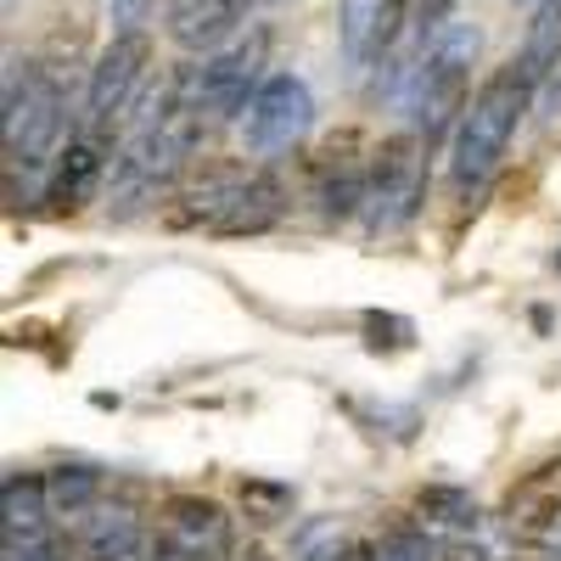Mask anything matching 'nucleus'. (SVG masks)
I'll use <instances>...</instances> for the list:
<instances>
[{"label": "nucleus", "instance_id": "nucleus-13", "mask_svg": "<svg viewBox=\"0 0 561 561\" xmlns=\"http://www.w3.org/2000/svg\"><path fill=\"white\" fill-rule=\"evenodd\" d=\"M253 0H169L163 7V23H169V39L180 51H219V45L237 34V23L248 18Z\"/></svg>", "mask_w": 561, "mask_h": 561}, {"label": "nucleus", "instance_id": "nucleus-2", "mask_svg": "<svg viewBox=\"0 0 561 561\" xmlns=\"http://www.w3.org/2000/svg\"><path fill=\"white\" fill-rule=\"evenodd\" d=\"M534 90H539V79L511 57L505 68H494L478 84V96L466 102V113L455 124V152H449V185H455L460 203H472L494 180L511 135H517V124H523V113L534 102Z\"/></svg>", "mask_w": 561, "mask_h": 561}, {"label": "nucleus", "instance_id": "nucleus-25", "mask_svg": "<svg viewBox=\"0 0 561 561\" xmlns=\"http://www.w3.org/2000/svg\"><path fill=\"white\" fill-rule=\"evenodd\" d=\"M449 12H455V0H415L410 18H404V23H410V39H415V45H427L438 28H449V23H455Z\"/></svg>", "mask_w": 561, "mask_h": 561}, {"label": "nucleus", "instance_id": "nucleus-19", "mask_svg": "<svg viewBox=\"0 0 561 561\" xmlns=\"http://www.w3.org/2000/svg\"><path fill=\"white\" fill-rule=\"evenodd\" d=\"M0 505H7V539L51 528V494H45L39 472H12L7 483H0Z\"/></svg>", "mask_w": 561, "mask_h": 561}, {"label": "nucleus", "instance_id": "nucleus-17", "mask_svg": "<svg viewBox=\"0 0 561 561\" xmlns=\"http://www.w3.org/2000/svg\"><path fill=\"white\" fill-rule=\"evenodd\" d=\"M280 208H287V192H280V180L270 169H253L242 180L237 203H230V214L219 219L214 237H264V230L280 219Z\"/></svg>", "mask_w": 561, "mask_h": 561}, {"label": "nucleus", "instance_id": "nucleus-18", "mask_svg": "<svg viewBox=\"0 0 561 561\" xmlns=\"http://www.w3.org/2000/svg\"><path fill=\"white\" fill-rule=\"evenodd\" d=\"M415 528L421 534H444V539H460L478 528V505L466 489H449V483H433L415 494Z\"/></svg>", "mask_w": 561, "mask_h": 561}, {"label": "nucleus", "instance_id": "nucleus-8", "mask_svg": "<svg viewBox=\"0 0 561 561\" xmlns=\"http://www.w3.org/2000/svg\"><path fill=\"white\" fill-rule=\"evenodd\" d=\"M309 124H314L309 84L298 73H270L253 90L248 113H242V140H248L253 158H280V152H293L298 140L309 135Z\"/></svg>", "mask_w": 561, "mask_h": 561}, {"label": "nucleus", "instance_id": "nucleus-21", "mask_svg": "<svg viewBox=\"0 0 561 561\" xmlns=\"http://www.w3.org/2000/svg\"><path fill=\"white\" fill-rule=\"evenodd\" d=\"M45 494H51V517H84L102 500V472H90V466H57V472H45Z\"/></svg>", "mask_w": 561, "mask_h": 561}, {"label": "nucleus", "instance_id": "nucleus-6", "mask_svg": "<svg viewBox=\"0 0 561 561\" xmlns=\"http://www.w3.org/2000/svg\"><path fill=\"white\" fill-rule=\"evenodd\" d=\"M421 203H427V140L415 129H399L370 152L359 219L370 237H393L421 214Z\"/></svg>", "mask_w": 561, "mask_h": 561}, {"label": "nucleus", "instance_id": "nucleus-4", "mask_svg": "<svg viewBox=\"0 0 561 561\" xmlns=\"http://www.w3.org/2000/svg\"><path fill=\"white\" fill-rule=\"evenodd\" d=\"M264 68H270V28H248L237 39H225L219 51H208L203 62H185L174 73V96L208 129V124H225V118L248 113L253 90L270 79Z\"/></svg>", "mask_w": 561, "mask_h": 561}, {"label": "nucleus", "instance_id": "nucleus-14", "mask_svg": "<svg viewBox=\"0 0 561 561\" xmlns=\"http://www.w3.org/2000/svg\"><path fill=\"white\" fill-rule=\"evenodd\" d=\"M253 169H237V163H214L203 169L192 185H180L174 203H169V225L174 230H219V219L230 214V203H237L242 180Z\"/></svg>", "mask_w": 561, "mask_h": 561}, {"label": "nucleus", "instance_id": "nucleus-7", "mask_svg": "<svg viewBox=\"0 0 561 561\" xmlns=\"http://www.w3.org/2000/svg\"><path fill=\"white\" fill-rule=\"evenodd\" d=\"M147 68H152V39L140 28H118L113 45L96 57V68H90L79 135L107 147L113 129H124L135 118V102H140V90H147Z\"/></svg>", "mask_w": 561, "mask_h": 561}, {"label": "nucleus", "instance_id": "nucleus-26", "mask_svg": "<svg viewBox=\"0 0 561 561\" xmlns=\"http://www.w3.org/2000/svg\"><path fill=\"white\" fill-rule=\"evenodd\" d=\"M444 561H489V550L472 534H460V539H444Z\"/></svg>", "mask_w": 561, "mask_h": 561}, {"label": "nucleus", "instance_id": "nucleus-16", "mask_svg": "<svg viewBox=\"0 0 561 561\" xmlns=\"http://www.w3.org/2000/svg\"><path fill=\"white\" fill-rule=\"evenodd\" d=\"M84 561H152V528L135 505H96L84 523Z\"/></svg>", "mask_w": 561, "mask_h": 561}, {"label": "nucleus", "instance_id": "nucleus-24", "mask_svg": "<svg viewBox=\"0 0 561 561\" xmlns=\"http://www.w3.org/2000/svg\"><path fill=\"white\" fill-rule=\"evenodd\" d=\"M7 561H73V545L57 528H39V534L7 539Z\"/></svg>", "mask_w": 561, "mask_h": 561}, {"label": "nucleus", "instance_id": "nucleus-27", "mask_svg": "<svg viewBox=\"0 0 561 561\" xmlns=\"http://www.w3.org/2000/svg\"><path fill=\"white\" fill-rule=\"evenodd\" d=\"M523 7H539V0H523Z\"/></svg>", "mask_w": 561, "mask_h": 561}, {"label": "nucleus", "instance_id": "nucleus-12", "mask_svg": "<svg viewBox=\"0 0 561 561\" xmlns=\"http://www.w3.org/2000/svg\"><path fill=\"white\" fill-rule=\"evenodd\" d=\"M107 147L102 140H90V135H68V147L57 152L51 163V180H45V203H51L57 214H79L90 197L102 192V180H107Z\"/></svg>", "mask_w": 561, "mask_h": 561}, {"label": "nucleus", "instance_id": "nucleus-20", "mask_svg": "<svg viewBox=\"0 0 561 561\" xmlns=\"http://www.w3.org/2000/svg\"><path fill=\"white\" fill-rule=\"evenodd\" d=\"M534 79H550V68H561V0H539L528 39H523V57H517Z\"/></svg>", "mask_w": 561, "mask_h": 561}, {"label": "nucleus", "instance_id": "nucleus-5", "mask_svg": "<svg viewBox=\"0 0 561 561\" xmlns=\"http://www.w3.org/2000/svg\"><path fill=\"white\" fill-rule=\"evenodd\" d=\"M62 135H68V84H62V73L45 57L12 62V73H7V163L12 169L57 163Z\"/></svg>", "mask_w": 561, "mask_h": 561}, {"label": "nucleus", "instance_id": "nucleus-11", "mask_svg": "<svg viewBox=\"0 0 561 561\" xmlns=\"http://www.w3.org/2000/svg\"><path fill=\"white\" fill-rule=\"evenodd\" d=\"M399 28H404V0H343L337 45H343L348 73H365V68H377L382 57H393Z\"/></svg>", "mask_w": 561, "mask_h": 561}, {"label": "nucleus", "instance_id": "nucleus-22", "mask_svg": "<svg viewBox=\"0 0 561 561\" xmlns=\"http://www.w3.org/2000/svg\"><path fill=\"white\" fill-rule=\"evenodd\" d=\"M242 505H248V517H259V523H280V517L293 511V489H287V483L248 478V483H242Z\"/></svg>", "mask_w": 561, "mask_h": 561}, {"label": "nucleus", "instance_id": "nucleus-9", "mask_svg": "<svg viewBox=\"0 0 561 561\" xmlns=\"http://www.w3.org/2000/svg\"><path fill=\"white\" fill-rule=\"evenodd\" d=\"M500 517L534 561H561V455L511 483Z\"/></svg>", "mask_w": 561, "mask_h": 561}, {"label": "nucleus", "instance_id": "nucleus-3", "mask_svg": "<svg viewBox=\"0 0 561 561\" xmlns=\"http://www.w3.org/2000/svg\"><path fill=\"white\" fill-rule=\"evenodd\" d=\"M478 51H483V34L472 23H449L438 28L427 45H415L410 62H404V113H410V129L433 140L460 124L466 113V90H472V68H478Z\"/></svg>", "mask_w": 561, "mask_h": 561}, {"label": "nucleus", "instance_id": "nucleus-15", "mask_svg": "<svg viewBox=\"0 0 561 561\" xmlns=\"http://www.w3.org/2000/svg\"><path fill=\"white\" fill-rule=\"evenodd\" d=\"M365 169H370V158H359L354 135H337L332 147H320V158H314V203H320L325 219L359 214V203H365Z\"/></svg>", "mask_w": 561, "mask_h": 561}, {"label": "nucleus", "instance_id": "nucleus-1", "mask_svg": "<svg viewBox=\"0 0 561 561\" xmlns=\"http://www.w3.org/2000/svg\"><path fill=\"white\" fill-rule=\"evenodd\" d=\"M197 140H203V124L180 107L174 96V79L152 96L147 113H135L129 135H124V147L113 152V174H107V203L118 219L140 214V208H152L158 197H169L180 174L192 169V152H197Z\"/></svg>", "mask_w": 561, "mask_h": 561}, {"label": "nucleus", "instance_id": "nucleus-23", "mask_svg": "<svg viewBox=\"0 0 561 561\" xmlns=\"http://www.w3.org/2000/svg\"><path fill=\"white\" fill-rule=\"evenodd\" d=\"M359 561H433V534H421L415 523L388 534L377 550H359Z\"/></svg>", "mask_w": 561, "mask_h": 561}, {"label": "nucleus", "instance_id": "nucleus-10", "mask_svg": "<svg viewBox=\"0 0 561 561\" xmlns=\"http://www.w3.org/2000/svg\"><path fill=\"white\" fill-rule=\"evenodd\" d=\"M230 556V517L203 494H174L158 511L152 561H225Z\"/></svg>", "mask_w": 561, "mask_h": 561}]
</instances>
